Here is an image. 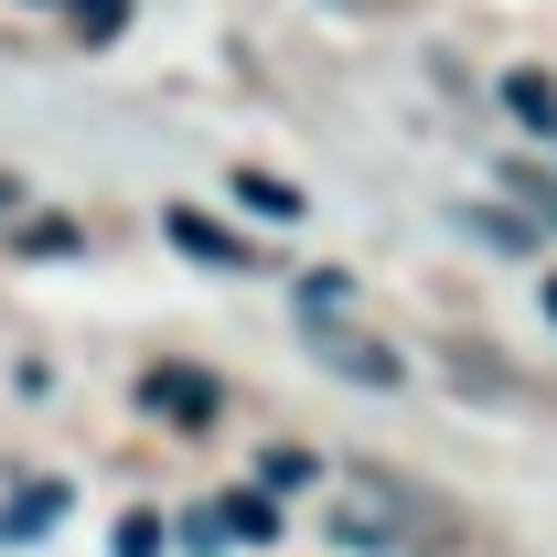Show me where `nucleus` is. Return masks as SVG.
<instances>
[{"mask_svg": "<svg viewBox=\"0 0 557 557\" xmlns=\"http://www.w3.org/2000/svg\"><path fill=\"white\" fill-rule=\"evenodd\" d=\"M22 258H75V225H22Z\"/></svg>", "mask_w": 557, "mask_h": 557, "instance_id": "15", "label": "nucleus"}, {"mask_svg": "<svg viewBox=\"0 0 557 557\" xmlns=\"http://www.w3.org/2000/svg\"><path fill=\"white\" fill-rule=\"evenodd\" d=\"M11 205H22V183H11V172H0V214H11Z\"/></svg>", "mask_w": 557, "mask_h": 557, "instance_id": "16", "label": "nucleus"}, {"mask_svg": "<svg viewBox=\"0 0 557 557\" xmlns=\"http://www.w3.org/2000/svg\"><path fill=\"white\" fill-rule=\"evenodd\" d=\"M493 183H504V194H525V205H536V225H557V183L536 172V161H504Z\"/></svg>", "mask_w": 557, "mask_h": 557, "instance_id": "10", "label": "nucleus"}, {"mask_svg": "<svg viewBox=\"0 0 557 557\" xmlns=\"http://www.w3.org/2000/svg\"><path fill=\"white\" fill-rule=\"evenodd\" d=\"M183 547H205V557L225 547V504H194V515H183Z\"/></svg>", "mask_w": 557, "mask_h": 557, "instance_id": "14", "label": "nucleus"}, {"mask_svg": "<svg viewBox=\"0 0 557 557\" xmlns=\"http://www.w3.org/2000/svg\"><path fill=\"white\" fill-rule=\"evenodd\" d=\"M225 536L269 547V536H278V493H269V483H258V493H225Z\"/></svg>", "mask_w": 557, "mask_h": 557, "instance_id": "7", "label": "nucleus"}, {"mask_svg": "<svg viewBox=\"0 0 557 557\" xmlns=\"http://www.w3.org/2000/svg\"><path fill=\"white\" fill-rule=\"evenodd\" d=\"M258 483H269V493H311V483H322V461H311V450H269Z\"/></svg>", "mask_w": 557, "mask_h": 557, "instance_id": "11", "label": "nucleus"}, {"mask_svg": "<svg viewBox=\"0 0 557 557\" xmlns=\"http://www.w3.org/2000/svg\"><path fill=\"white\" fill-rule=\"evenodd\" d=\"M65 22H75V44H119L129 33V0H65Z\"/></svg>", "mask_w": 557, "mask_h": 557, "instance_id": "9", "label": "nucleus"}, {"mask_svg": "<svg viewBox=\"0 0 557 557\" xmlns=\"http://www.w3.org/2000/svg\"><path fill=\"white\" fill-rule=\"evenodd\" d=\"M547 322H557V278H547Z\"/></svg>", "mask_w": 557, "mask_h": 557, "instance_id": "17", "label": "nucleus"}, {"mask_svg": "<svg viewBox=\"0 0 557 557\" xmlns=\"http://www.w3.org/2000/svg\"><path fill=\"white\" fill-rule=\"evenodd\" d=\"M161 225H172V247H183V258H205V269H258V247H247L236 225H214V214H194V205H172Z\"/></svg>", "mask_w": 557, "mask_h": 557, "instance_id": "4", "label": "nucleus"}, {"mask_svg": "<svg viewBox=\"0 0 557 557\" xmlns=\"http://www.w3.org/2000/svg\"><path fill=\"white\" fill-rule=\"evenodd\" d=\"M322 536L354 557H429V547H450V515L429 493H408L397 472H333L322 483Z\"/></svg>", "mask_w": 557, "mask_h": 557, "instance_id": "1", "label": "nucleus"}, {"mask_svg": "<svg viewBox=\"0 0 557 557\" xmlns=\"http://www.w3.org/2000/svg\"><path fill=\"white\" fill-rule=\"evenodd\" d=\"M504 108H515L525 129H547V139H557V86H547V75H525V65H515V75H504Z\"/></svg>", "mask_w": 557, "mask_h": 557, "instance_id": "8", "label": "nucleus"}, {"mask_svg": "<svg viewBox=\"0 0 557 557\" xmlns=\"http://www.w3.org/2000/svg\"><path fill=\"white\" fill-rule=\"evenodd\" d=\"M236 205H247V214H269V225H300V194H289L278 172H258V161H236Z\"/></svg>", "mask_w": 557, "mask_h": 557, "instance_id": "5", "label": "nucleus"}, {"mask_svg": "<svg viewBox=\"0 0 557 557\" xmlns=\"http://www.w3.org/2000/svg\"><path fill=\"white\" fill-rule=\"evenodd\" d=\"M54 515H65V483H33V493H11V504H0V536H44Z\"/></svg>", "mask_w": 557, "mask_h": 557, "instance_id": "6", "label": "nucleus"}, {"mask_svg": "<svg viewBox=\"0 0 557 557\" xmlns=\"http://www.w3.org/2000/svg\"><path fill=\"white\" fill-rule=\"evenodd\" d=\"M139 408L172 418V429H214V408H225V397H214L205 364H150V375H139Z\"/></svg>", "mask_w": 557, "mask_h": 557, "instance_id": "3", "label": "nucleus"}, {"mask_svg": "<svg viewBox=\"0 0 557 557\" xmlns=\"http://www.w3.org/2000/svg\"><path fill=\"white\" fill-rule=\"evenodd\" d=\"M472 236H493L504 258H525V247H536V214H472Z\"/></svg>", "mask_w": 557, "mask_h": 557, "instance_id": "12", "label": "nucleus"}, {"mask_svg": "<svg viewBox=\"0 0 557 557\" xmlns=\"http://www.w3.org/2000/svg\"><path fill=\"white\" fill-rule=\"evenodd\" d=\"M300 354L333 386H364V397H397L408 386V354L354 322V278H300Z\"/></svg>", "mask_w": 557, "mask_h": 557, "instance_id": "2", "label": "nucleus"}, {"mask_svg": "<svg viewBox=\"0 0 557 557\" xmlns=\"http://www.w3.org/2000/svg\"><path fill=\"white\" fill-rule=\"evenodd\" d=\"M172 536H161V515H119V557H161Z\"/></svg>", "mask_w": 557, "mask_h": 557, "instance_id": "13", "label": "nucleus"}]
</instances>
